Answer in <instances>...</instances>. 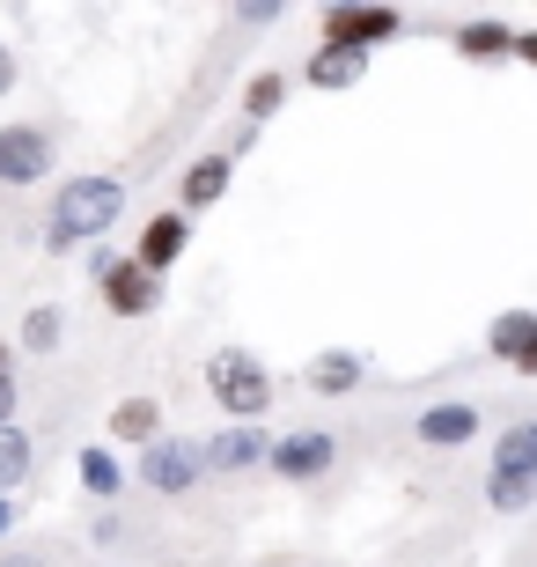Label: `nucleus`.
I'll return each mask as SVG.
<instances>
[{"mask_svg":"<svg viewBox=\"0 0 537 567\" xmlns=\"http://www.w3.org/2000/svg\"><path fill=\"white\" fill-rule=\"evenodd\" d=\"M118 214H125V185H118V177H104V169H89V177H66V185L52 192L44 251L60 258V251H74V244H104V236L118 229Z\"/></svg>","mask_w":537,"mask_h":567,"instance_id":"1","label":"nucleus"},{"mask_svg":"<svg viewBox=\"0 0 537 567\" xmlns=\"http://www.w3.org/2000/svg\"><path fill=\"white\" fill-rule=\"evenodd\" d=\"M207 399L221 405L228 421H266L272 369L250 354V347H214V354H207Z\"/></svg>","mask_w":537,"mask_h":567,"instance_id":"2","label":"nucleus"},{"mask_svg":"<svg viewBox=\"0 0 537 567\" xmlns=\"http://www.w3.org/2000/svg\"><path fill=\"white\" fill-rule=\"evenodd\" d=\"M89 274H96V295H104L111 317H155L163 310V274H147L141 258L89 251Z\"/></svg>","mask_w":537,"mask_h":567,"instance_id":"3","label":"nucleus"},{"mask_svg":"<svg viewBox=\"0 0 537 567\" xmlns=\"http://www.w3.org/2000/svg\"><path fill=\"white\" fill-rule=\"evenodd\" d=\"M339 464V435H324V427H295V435H272L266 450V472L288 486H317Z\"/></svg>","mask_w":537,"mask_h":567,"instance_id":"4","label":"nucleus"},{"mask_svg":"<svg viewBox=\"0 0 537 567\" xmlns=\"http://www.w3.org/2000/svg\"><path fill=\"white\" fill-rule=\"evenodd\" d=\"M324 38L375 52V44L405 38V8H391V0H339V8H324Z\"/></svg>","mask_w":537,"mask_h":567,"instance_id":"5","label":"nucleus"},{"mask_svg":"<svg viewBox=\"0 0 537 567\" xmlns=\"http://www.w3.org/2000/svg\"><path fill=\"white\" fill-rule=\"evenodd\" d=\"M199 480H207L199 442H177V435L141 442V486H147V494H192Z\"/></svg>","mask_w":537,"mask_h":567,"instance_id":"6","label":"nucleus"},{"mask_svg":"<svg viewBox=\"0 0 537 567\" xmlns=\"http://www.w3.org/2000/svg\"><path fill=\"white\" fill-rule=\"evenodd\" d=\"M52 177V133L16 118V126H0V185H38Z\"/></svg>","mask_w":537,"mask_h":567,"instance_id":"7","label":"nucleus"},{"mask_svg":"<svg viewBox=\"0 0 537 567\" xmlns=\"http://www.w3.org/2000/svg\"><path fill=\"white\" fill-rule=\"evenodd\" d=\"M413 435H420V450H472V442L486 435V413L464 405V399H442L413 421Z\"/></svg>","mask_w":537,"mask_h":567,"instance_id":"8","label":"nucleus"},{"mask_svg":"<svg viewBox=\"0 0 537 567\" xmlns=\"http://www.w3.org/2000/svg\"><path fill=\"white\" fill-rule=\"evenodd\" d=\"M266 450H272V435H266L258 421H228L221 435H207V442H199L207 472H258V464H266Z\"/></svg>","mask_w":537,"mask_h":567,"instance_id":"9","label":"nucleus"},{"mask_svg":"<svg viewBox=\"0 0 537 567\" xmlns=\"http://www.w3.org/2000/svg\"><path fill=\"white\" fill-rule=\"evenodd\" d=\"M486 354L516 377H537V310H500L486 324Z\"/></svg>","mask_w":537,"mask_h":567,"instance_id":"10","label":"nucleus"},{"mask_svg":"<svg viewBox=\"0 0 537 567\" xmlns=\"http://www.w3.org/2000/svg\"><path fill=\"white\" fill-rule=\"evenodd\" d=\"M185 251H192V214L185 207H177V214H147L141 244H133V258H141L147 274H169Z\"/></svg>","mask_w":537,"mask_h":567,"instance_id":"11","label":"nucleus"},{"mask_svg":"<svg viewBox=\"0 0 537 567\" xmlns=\"http://www.w3.org/2000/svg\"><path fill=\"white\" fill-rule=\"evenodd\" d=\"M361 74H369V52H361V44H339V38H317L310 66H302V82H310V89H324V96L353 89Z\"/></svg>","mask_w":537,"mask_h":567,"instance_id":"12","label":"nucleus"},{"mask_svg":"<svg viewBox=\"0 0 537 567\" xmlns=\"http://www.w3.org/2000/svg\"><path fill=\"white\" fill-rule=\"evenodd\" d=\"M228 185H236V147H221V155H199V163L185 169V185H177V207L185 214H207L228 199Z\"/></svg>","mask_w":537,"mask_h":567,"instance_id":"13","label":"nucleus"},{"mask_svg":"<svg viewBox=\"0 0 537 567\" xmlns=\"http://www.w3.org/2000/svg\"><path fill=\"white\" fill-rule=\"evenodd\" d=\"M361 377H369V361L353 354V347H324V354H310V391H317V399H353Z\"/></svg>","mask_w":537,"mask_h":567,"instance_id":"14","label":"nucleus"},{"mask_svg":"<svg viewBox=\"0 0 537 567\" xmlns=\"http://www.w3.org/2000/svg\"><path fill=\"white\" fill-rule=\"evenodd\" d=\"M486 508H494V516L537 508V472H523V464H486Z\"/></svg>","mask_w":537,"mask_h":567,"instance_id":"15","label":"nucleus"},{"mask_svg":"<svg viewBox=\"0 0 537 567\" xmlns=\"http://www.w3.org/2000/svg\"><path fill=\"white\" fill-rule=\"evenodd\" d=\"M456 52L464 60H516V22H494V16H478L456 30Z\"/></svg>","mask_w":537,"mask_h":567,"instance_id":"16","label":"nucleus"},{"mask_svg":"<svg viewBox=\"0 0 537 567\" xmlns=\"http://www.w3.org/2000/svg\"><path fill=\"white\" fill-rule=\"evenodd\" d=\"M163 435V405L155 399H118L111 405V442H125V450H141V442Z\"/></svg>","mask_w":537,"mask_h":567,"instance_id":"17","label":"nucleus"},{"mask_svg":"<svg viewBox=\"0 0 537 567\" xmlns=\"http://www.w3.org/2000/svg\"><path fill=\"white\" fill-rule=\"evenodd\" d=\"M60 339H66V310L60 302H38V310L22 317V354H60Z\"/></svg>","mask_w":537,"mask_h":567,"instance_id":"18","label":"nucleus"},{"mask_svg":"<svg viewBox=\"0 0 537 567\" xmlns=\"http://www.w3.org/2000/svg\"><path fill=\"white\" fill-rule=\"evenodd\" d=\"M30 464H38V450H30V435H22L16 421H0V494H16V486L30 480Z\"/></svg>","mask_w":537,"mask_h":567,"instance_id":"19","label":"nucleus"},{"mask_svg":"<svg viewBox=\"0 0 537 567\" xmlns=\"http://www.w3.org/2000/svg\"><path fill=\"white\" fill-rule=\"evenodd\" d=\"M280 104H288V74H272V66H266V74H250V82H244V118H250V126L280 118Z\"/></svg>","mask_w":537,"mask_h":567,"instance_id":"20","label":"nucleus"},{"mask_svg":"<svg viewBox=\"0 0 537 567\" xmlns=\"http://www.w3.org/2000/svg\"><path fill=\"white\" fill-rule=\"evenodd\" d=\"M494 464H523V472H537V413H523V421H508L494 435Z\"/></svg>","mask_w":537,"mask_h":567,"instance_id":"21","label":"nucleus"},{"mask_svg":"<svg viewBox=\"0 0 537 567\" xmlns=\"http://www.w3.org/2000/svg\"><path fill=\"white\" fill-rule=\"evenodd\" d=\"M82 486H89V502H118L125 494V472L111 450H82Z\"/></svg>","mask_w":537,"mask_h":567,"instance_id":"22","label":"nucleus"},{"mask_svg":"<svg viewBox=\"0 0 537 567\" xmlns=\"http://www.w3.org/2000/svg\"><path fill=\"white\" fill-rule=\"evenodd\" d=\"M288 16V0H228V22L236 30H266V22Z\"/></svg>","mask_w":537,"mask_h":567,"instance_id":"23","label":"nucleus"},{"mask_svg":"<svg viewBox=\"0 0 537 567\" xmlns=\"http://www.w3.org/2000/svg\"><path fill=\"white\" fill-rule=\"evenodd\" d=\"M516 60H523V66H537V30H516Z\"/></svg>","mask_w":537,"mask_h":567,"instance_id":"24","label":"nucleus"},{"mask_svg":"<svg viewBox=\"0 0 537 567\" xmlns=\"http://www.w3.org/2000/svg\"><path fill=\"white\" fill-rule=\"evenodd\" d=\"M8 89H16V52L0 44V96H8Z\"/></svg>","mask_w":537,"mask_h":567,"instance_id":"25","label":"nucleus"},{"mask_svg":"<svg viewBox=\"0 0 537 567\" xmlns=\"http://www.w3.org/2000/svg\"><path fill=\"white\" fill-rule=\"evenodd\" d=\"M0 421H16V383H0Z\"/></svg>","mask_w":537,"mask_h":567,"instance_id":"26","label":"nucleus"},{"mask_svg":"<svg viewBox=\"0 0 537 567\" xmlns=\"http://www.w3.org/2000/svg\"><path fill=\"white\" fill-rule=\"evenodd\" d=\"M0 383H16V347H0Z\"/></svg>","mask_w":537,"mask_h":567,"instance_id":"27","label":"nucleus"},{"mask_svg":"<svg viewBox=\"0 0 537 567\" xmlns=\"http://www.w3.org/2000/svg\"><path fill=\"white\" fill-rule=\"evenodd\" d=\"M8 530H16V502H8V494H0V538H8Z\"/></svg>","mask_w":537,"mask_h":567,"instance_id":"28","label":"nucleus"},{"mask_svg":"<svg viewBox=\"0 0 537 567\" xmlns=\"http://www.w3.org/2000/svg\"><path fill=\"white\" fill-rule=\"evenodd\" d=\"M0 567H44V560H38V553H16V560H0Z\"/></svg>","mask_w":537,"mask_h":567,"instance_id":"29","label":"nucleus"},{"mask_svg":"<svg viewBox=\"0 0 537 567\" xmlns=\"http://www.w3.org/2000/svg\"><path fill=\"white\" fill-rule=\"evenodd\" d=\"M324 8H339V0H324Z\"/></svg>","mask_w":537,"mask_h":567,"instance_id":"30","label":"nucleus"}]
</instances>
